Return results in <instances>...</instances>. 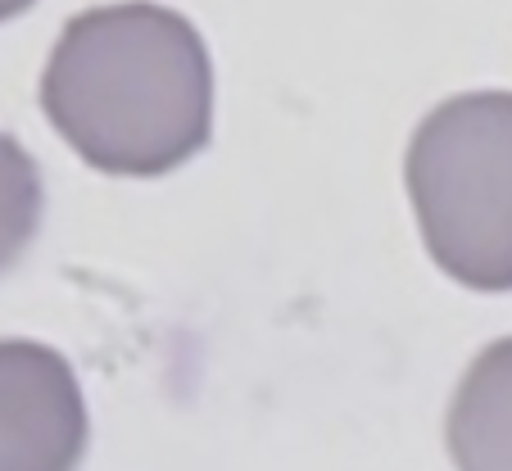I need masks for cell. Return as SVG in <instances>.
<instances>
[{
  "label": "cell",
  "mask_w": 512,
  "mask_h": 471,
  "mask_svg": "<svg viewBox=\"0 0 512 471\" xmlns=\"http://www.w3.org/2000/svg\"><path fill=\"white\" fill-rule=\"evenodd\" d=\"M41 109L78 159L109 177L182 168L213 136V64L191 19L150 5H100L59 32Z\"/></svg>",
  "instance_id": "cell-1"
},
{
  "label": "cell",
  "mask_w": 512,
  "mask_h": 471,
  "mask_svg": "<svg viewBox=\"0 0 512 471\" xmlns=\"http://www.w3.org/2000/svg\"><path fill=\"white\" fill-rule=\"evenodd\" d=\"M404 182L426 254L458 286L512 290V91H472L417 123Z\"/></svg>",
  "instance_id": "cell-2"
},
{
  "label": "cell",
  "mask_w": 512,
  "mask_h": 471,
  "mask_svg": "<svg viewBox=\"0 0 512 471\" xmlns=\"http://www.w3.org/2000/svg\"><path fill=\"white\" fill-rule=\"evenodd\" d=\"M87 449V404L68 358L0 340V471H68Z\"/></svg>",
  "instance_id": "cell-3"
},
{
  "label": "cell",
  "mask_w": 512,
  "mask_h": 471,
  "mask_svg": "<svg viewBox=\"0 0 512 471\" xmlns=\"http://www.w3.org/2000/svg\"><path fill=\"white\" fill-rule=\"evenodd\" d=\"M445 444L467 471H512V336L472 358L449 404Z\"/></svg>",
  "instance_id": "cell-4"
},
{
  "label": "cell",
  "mask_w": 512,
  "mask_h": 471,
  "mask_svg": "<svg viewBox=\"0 0 512 471\" xmlns=\"http://www.w3.org/2000/svg\"><path fill=\"white\" fill-rule=\"evenodd\" d=\"M41 227V173L14 136L0 132V272L14 268Z\"/></svg>",
  "instance_id": "cell-5"
},
{
  "label": "cell",
  "mask_w": 512,
  "mask_h": 471,
  "mask_svg": "<svg viewBox=\"0 0 512 471\" xmlns=\"http://www.w3.org/2000/svg\"><path fill=\"white\" fill-rule=\"evenodd\" d=\"M37 0H0V23L5 19H14V14H23V10H32Z\"/></svg>",
  "instance_id": "cell-6"
}]
</instances>
